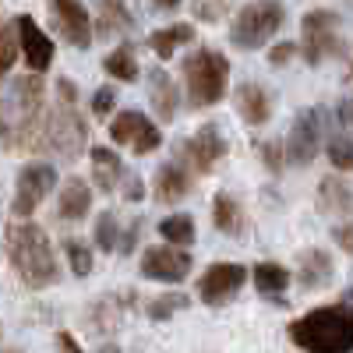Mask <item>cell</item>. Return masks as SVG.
<instances>
[{
  "label": "cell",
  "instance_id": "277c9868",
  "mask_svg": "<svg viewBox=\"0 0 353 353\" xmlns=\"http://www.w3.org/2000/svg\"><path fill=\"white\" fill-rule=\"evenodd\" d=\"M286 21V11L283 4H276V0H258V4H248L237 21L230 25V43L241 46V50H258L269 43L279 28Z\"/></svg>",
  "mask_w": 353,
  "mask_h": 353
},
{
  "label": "cell",
  "instance_id": "f546056e",
  "mask_svg": "<svg viewBox=\"0 0 353 353\" xmlns=\"http://www.w3.org/2000/svg\"><path fill=\"white\" fill-rule=\"evenodd\" d=\"M18 28H0V78L11 71V64L18 61Z\"/></svg>",
  "mask_w": 353,
  "mask_h": 353
},
{
  "label": "cell",
  "instance_id": "2e32d148",
  "mask_svg": "<svg viewBox=\"0 0 353 353\" xmlns=\"http://www.w3.org/2000/svg\"><path fill=\"white\" fill-rule=\"evenodd\" d=\"M152 188H156V198H159V201L173 205V201L188 198L191 181H188V173L176 166V163H163V166L156 170V176H152Z\"/></svg>",
  "mask_w": 353,
  "mask_h": 353
},
{
  "label": "cell",
  "instance_id": "5bb4252c",
  "mask_svg": "<svg viewBox=\"0 0 353 353\" xmlns=\"http://www.w3.org/2000/svg\"><path fill=\"white\" fill-rule=\"evenodd\" d=\"M181 156H188V163H191L198 173H209V170L226 156V141H223V134L209 124V128H201L191 141H181Z\"/></svg>",
  "mask_w": 353,
  "mask_h": 353
},
{
  "label": "cell",
  "instance_id": "e0dca14e",
  "mask_svg": "<svg viewBox=\"0 0 353 353\" xmlns=\"http://www.w3.org/2000/svg\"><path fill=\"white\" fill-rule=\"evenodd\" d=\"M149 99H152V110L163 124H170L176 117V88H173V78L166 71H149Z\"/></svg>",
  "mask_w": 353,
  "mask_h": 353
},
{
  "label": "cell",
  "instance_id": "d4e9b609",
  "mask_svg": "<svg viewBox=\"0 0 353 353\" xmlns=\"http://www.w3.org/2000/svg\"><path fill=\"white\" fill-rule=\"evenodd\" d=\"M131 14L124 11V0H99V36L128 32Z\"/></svg>",
  "mask_w": 353,
  "mask_h": 353
},
{
  "label": "cell",
  "instance_id": "1f68e13d",
  "mask_svg": "<svg viewBox=\"0 0 353 353\" xmlns=\"http://www.w3.org/2000/svg\"><path fill=\"white\" fill-rule=\"evenodd\" d=\"M181 307H188V297L184 293H166V297H159V301H152L149 304V318H170L173 311H181Z\"/></svg>",
  "mask_w": 353,
  "mask_h": 353
},
{
  "label": "cell",
  "instance_id": "ba28073f",
  "mask_svg": "<svg viewBox=\"0 0 353 353\" xmlns=\"http://www.w3.org/2000/svg\"><path fill=\"white\" fill-rule=\"evenodd\" d=\"M244 279H248L244 265H233V261L209 265V269H205V276L198 279V297L209 304V307H223V304H230V301L241 293Z\"/></svg>",
  "mask_w": 353,
  "mask_h": 353
},
{
  "label": "cell",
  "instance_id": "ac0fdd59",
  "mask_svg": "<svg viewBox=\"0 0 353 353\" xmlns=\"http://www.w3.org/2000/svg\"><path fill=\"white\" fill-rule=\"evenodd\" d=\"M329 279H332V258H329V251L307 248L301 254V286L304 290H321Z\"/></svg>",
  "mask_w": 353,
  "mask_h": 353
},
{
  "label": "cell",
  "instance_id": "d6986e66",
  "mask_svg": "<svg viewBox=\"0 0 353 353\" xmlns=\"http://www.w3.org/2000/svg\"><path fill=\"white\" fill-rule=\"evenodd\" d=\"M318 209L325 216H350L353 191L343 181H336V176H325V181L318 184Z\"/></svg>",
  "mask_w": 353,
  "mask_h": 353
},
{
  "label": "cell",
  "instance_id": "8fae6325",
  "mask_svg": "<svg viewBox=\"0 0 353 353\" xmlns=\"http://www.w3.org/2000/svg\"><path fill=\"white\" fill-rule=\"evenodd\" d=\"M191 272V254L181 248H149L141 254V276L159 283H181Z\"/></svg>",
  "mask_w": 353,
  "mask_h": 353
},
{
  "label": "cell",
  "instance_id": "9a60e30c",
  "mask_svg": "<svg viewBox=\"0 0 353 353\" xmlns=\"http://www.w3.org/2000/svg\"><path fill=\"white\" fill-rule=\"evenodd\" d=\"M233 103H237V113L244 124H265L272 117V99L261 85H241L233 92Z\"/></svg>",
  "mask_w": 353,
  "mask_h": 353
},
{
  "label": "cell",
  "instance_id": "74e56055",
  "mask_svg": "<svg viewBox=\"0 0 353 353\" xmlns=\"http://www.w3.org/2000/svg\"><path fill=\"white\" fill-rule=\"evenodd\" d=\"M57 353H81V346L74 343L71 332H57Z\"/></svg>",
  "mask_w": 353,
  "mask_h": 353
},
{
  "label": "cell",
  "instance_id": "44dd1931",
  "mask_svg": "<svg viewBox=\"0 0 353 353\" xmlns=\"http://www.w3.org/2000/svg\"><path fill=\"white\" fill-rule=\"evenodd\" d=\"M212 223H216V230L230 233V237H241V233H244V212H241V205L233 201L230 194H216L212 198Z\"/></svg>",
  "mask_w": 353,
  "mask_h": 353
},
{
  "label": "cell",
  "instance_id": "3957f363",
  "mask_svg": "<svg viewBox=\"0 0 353 353\" xmlns=\"http://www.w3.org/2000/svg\"><path fill=\"white\" fill-rule=\"evenodd\" d=\"M184 85H188V103L194 110L216 106L230 85V61L219 50H194L184 61Z\"/></svg>",
  "mask_w": 353,
  "mask_h": 353
},
{
  "label": "cell",
  "instance_id": "d6a6232c",
  "mask_svg": "<svg viewBox=\"0 0 353 353\" xmlns=\"http://www.w3.org/2000/svg\"><path fill=\"white\" fill-rule=\"evenodd\" d=\"M258 152H261V163L269 166L272 173H279V170H283V149H279L276 141H261V145H258Z\"/></svg>",
  "mask_w": 353,
  "mask_h": 353
},
{
  "label": "cell",
  "instance_id": "4fadbf2b",
  "mask_svg": "<svg viewBox=\"0 0 353 353\" xmlns=\"http://www.w3.org/2000/svg\"><path fill=\"white\" fill-rule=\"evenodd\" d=\"M18 28V46H21V57H25V64L32 68V71H46L53 64V43L46 39V32L36 25V18H28L21 14L14 21Z\"/></svg>",
  "mask_w": 353,
  "mask_h": 353
},
{
  "label": "cell",
  "instance_id": "83f0119b",
  "mask_svg": "<svg viewBox=\"0 0 353 353\" xmlns=\"http://www.w3.org/2000/svg\"><path fill=\"white\" fill-rule=\"evenodd\" d=\"M92 237H96V248H103V251H117V248H121V230H117V216L113 212L99 216Z\"/></svg>",
  "mask_w": 353,
  "mask_h": 353
},
{
  "label": "cell",
  "instance_id": "7402d4cb",
  "mask_svg": "<svg viewBox=\"0 0 353 353\" xmlns=\"http://www.w3.org/2000/svg\"><path fill=\"white\" fill-rule=\"evenodd\" d=\"M251 279H254L261 297H279V293L290 286V272L283 269V265H276V261H258Z\"/></svg>",
  "mask_w": 353,
  "mask_h": 353
},
{
  "label": "cell",
  "instance_id": "7a4b0ae2",
  "mask_svg": "<svg viewBox=\"0 0 353 353\" xmlns=\"http://www.w3.org/2000/svg\"><path fill=\"white\" fill-rule=\"evenodd\" d=\"M290 339L307 353H353V307H314L290 325Z\"/></svg>",
  "mask_w": 353,
  "mask_h": 353
},
{
  "label": "cell",
  "instance_id": "ffe728a7",
  "mask_svg": "<svg viewBox=\"0 0 353 353\" xmlns=\"http://www.w3.org/2000/svg\"><path fill=\"white\" fill-rule=\"evenodd\" d=\"M88 209H92V191H88L85 181L71 176V181L64 184V191H61V219L78 223V219L88 216Z\"/></svg>",
  "mask_w": 353,
  "mask_h": 353
},
{
  "label": "cell",
  "instance_id": "4316f807",
  "mask_svg": "<svg viewBox=\"0 0 353 353\" xmlns=\"http://www.w3.org/2000/svg\"><path fill=\"white\" fill-rule=\"evenodd\" d=\"M106 71L121 81H134L138 78V61H134V50L131 46H121L106 57Z\"/></svg>",
  "mask_w": 353,
  "mask_h": 353
},
{
  "label": "cell",
  "instance_id": "52a82bcc",
  "mask_svg": "<svg viewBox=\"0 0 353 353\" xmlns=\"http://www.w3.org/2000/svg\"><path fill=\"white\" fill-rule=\"evenodd\" d=\"M301 39H304V61L321 64L325 57L339 53V18L329 11H311L301 25Z\"/></svg>",
  "mask_w": 353,
  "mask_h": 353
},
{
  "label": "cell",
  "instance_id": "f35d334b",
  "mask_svg": "<svg viewBox=\"0 0 353 353\" xmlns=\"http://www.w3.org/2000/svg\"><path fill=\"white\" fill-rule=\"evenodd\" d=\"M141 194H145V191H141V181H138V176L131 173L128 181H124V198H128V201H138Z\"/></svg>",
  "mask_w": 353,
  "mask_h": 353
},
{
  "label": "cell",
  "instance_id": "836d02e7",
  "mask_svg": "<svg viewBox=\"0 0 353 353\" xmlns=\"http://www.w3.org/2000/svg\"><path fill=\"white\" fill-rule=\"evenodd\" d=\"M92 113L96 117H110L113 113V88H99L92 96Z\"/></svg>",
  "mask_w": 353,
  "mask_h": 353
},
{
  "label": "cell",
  "instance_id": "4dcf8cb0",
  "mask_svg": "<svg viewBox=\"0 0 353 353\" xmlns=\"http://www.w3.org/2000/svg\"><path fill=\"white\" fill-rule=\"evenodd\" d=\"M64 251H68V261H71V272L74 276H88V272H92V251H88V244L68 241Z\"/></svg>",
  "mask_w": 353,
  "mask_h": 353
},
{
  "label": "cell",
  "instance_id": "d590c367",
  "mask_svg": "<svg viewBox=\"0 0 353 353\" xmlns=\"http://www.w3.org/2000/svg\"><path fill=\"white\" fill-rule=\"evenodd\" d=\"M226 4H230V0H212V4H198L194 11H198V18H216V14L226 11Z\"/></svg>",
  "mask_w": 353,
  "mask_h": 353
},
{
  "label": "cell",
  "instance_id": "7bdbcfd3",
  "mask_svg": "<svg viewBox=\"0 0 353 353\" xmlns=\"http://www.w3.org/2000/svg\"><path fill=\"white\" fill-rule=\"evenodd\" d=\"M350 74H353V61H350Z\"/></svg>",
  "mask_w": 353,
  "mask_h": 353
},
{
  "label": "cell",
  "instance_id": "30bf717a",
  "mask_svg": "<svg viewBox=\"0 0 353 353\" xmlns=\"http://www.w3.org/2000/svg\"><path fill=\"white\" fill-rule=\"evenodd\" d=\"M57 184V170L50 163H28L18 173V191H14V216H32L39 209V201L53 191Z\"/></svg>",
  "mask_w": 353,
  "mask_h": 353
},
{
  "label": "cell",
  "instance_id": "484cf974",
  "mask_svg": "<svg viewBox=\"0 0 353 353\" xmlns=\"http://www.w3.org/2000/svg\"><path fill=\"white\" fill-rule=\"evenodd\" d=\"M159 233H163V241L173 244V248H188L194 241V219L191 216H170L159 223Z\"/></svg>",
  "mask_w": 353,
  "mask_h": 353
},
{
  "label": "cell",
  "instance_id": "b9f144b4",
  "mask_svg": "<svg viewBox=\"0 0 353 353\" xmlns=\"http://www.w3.org/2000/svg\"><path fill=\"white\" fill-rule=\"evenodd\" d=\"M99 353H121V350H117V346H113V343H110V346H103V350H99Z\"/></svg>",
  "mask_w": 353,
  "mask_h": 353
},
{
  "label": "cell",
  "instance_id": "9c48e42d",
  "mask_svg": "<svg viewBox=\"0 0 353 353\" xmlns=\"http://www.w3.org/2000/svg\"><path fill=\"white\" fill-rule=\"evenodd\" d=\"M321 131H325V113H321L318 106H314V110H304L297 121H293L290 138H286V156H290V163L307 166V163L318 156V149H321Z\"/></svg>",
  "mask_w": 353,
  "mask_h": 353
},
{
  "label": "cell",
  "instance_id": "cb8c5ba5",
  "mask_svg": "<svg viewBox=\"0 0 353 353\" xmlns=\"http://www.w3.org/2000/svg\"><path fill=\"white\" fill-rule=\"evenodd\" d=\"M194 39V28L191 25H170V28H159V32L149 36V50L159 57V61H166V57H173V50L181 43H191Z\"/></svg>",
  "mask_w": 353,
  "mask_h": 353
},
{
  "label": "cell",
  "instance_id": "6da1fadb",
  "mask_svg": "<svg viewBox=\"0 0 353 353\" xmlns=\"http://www.w3.org/2000/svg\"><path fill=\"white\" fill-rule=\"evenodd\" d=\"M8 258L18 269L21 283L32 286V290H43V286H53L57 276H61V265H57V254L46 241V233L36 226V223H8Z\"/></svg>",
  "mask_w": 353,
  "mask_h": 353
},
{
  "label": "cell",
  "instance_id": "7c38bea8",
  "mask_svg": "<svg viewBox=\"0 0 353 353\" xmlns=\"http://www.w3.org/2000/svg\"><path fill=\"white\" fill-rule=\"evenodd\" d=\"M50 8H53L61 36L74 50H85L88 43H92V21H88V11H85L81 0H50Z\"/></svg>",
  "mask_w": 353,
  "mask_h": 353
},
{
  "label": "cell",
  "instance_id": "e575fe53",
  "mask_svg": "<svg viewBox=\"0 0 353 353\" xmlns=\"http://www.w3.org/2000/svg\"><path fill=\"white\" fill-rule=\"evenodd\" d=\"M332 237H336V244H339L343 251L353 254V219H350V223H339V226L332 230Z\"/></svg>",
  "mask_w": 353,
  "mask_h": 353
},
{
  "label": "cell",
  "instance_id": "603a6c76",
  "mask_svg": "<svg viewBox=\"0 0 353 353\" xmlns=\"http://www.w3.org/2000/svg\"><path fill=\"white\" fill-rule=\"evenodd\" d=\"M92 181L103 191H113L117 184H121V159H117L113 149H103V145L92 149Z\"/></svg>",
  "mask_w": 353,
  "mask_h": 353
},
{
  "label": "cell",
  "instance_id": "5b68a950",
  "mask_svg": "<svg viewBox=\"0 0 353 353\" xmlns=\"http://www.w3.org/2000/svg\"><path fill=\"white\" fill-rule=\"evenodd\" d=\"M39 149H53L57 156H78L81 149H85V121L74 113V103H64L61 99V106H57L46 121H43V128H39Z\"/></svg>",
  "mask_w": 353,
  "mask_h": 353
},
{
  "label": "cell",
  "instance_id": "ab89813d",
  "mask_svg": "<svg viewBox=\"0 0 353 353\" xmlns=\"http://www.w3.org/2000/svg\"><path fill=\"white\" fill-rule=\"evenodd\" d=\"M134 241H138V223L124 233V241H121V248H117V251H131V244H134Z\"/></svg>",
  "mask_w": 353,
  "mask_h": 353
},
{
  "label": "cell",
  "instance_id": "8d00e7d4",
  "mask_svg": "<svg viewBox=\"0 0 353 353\" xmlns=\"http://www.w3.org/2000/svg\"><path fill=\"white\" fill-rule=\"evenodd\" d=\"M293 53H297V46H293V43H279V46L269 53V61H272V64H286Z\"/></svg>",
  "mask_w": 353,
  "mask_h": 353
},
{
  "label": "cell",
  "instance_id": "60d3db41",
  "mask_svg": "<svg viewBox=\"0 0 353 353\" xmlns=\"http://www.w3.org/2000/svg\"><path fill=\"white\" fill-rule=\"evenodd\" d=\"M152 4H156V8H163V11H170V8L181 4V0H152Z\"/></svg>",
  "mask_w": 353,
  "mask_h": 353
},
{
  "label": "cell",
  "instance_id": "f1b7e54d",
  "mask_svg": "<svg viewBox=\"0 0 353 353\" xmlns=\"http://www.w3.org/2000/svg\"><path fill=\"white\" fill-rule=\"evenodd\" d=\"M329 163L336 170H353V138H346V134L329 138Z\"/></svg>",
  "mask_w": 353,
  "mask_h": 353
},
{
  "label": "cell",
  "instance_id": "8992f818",
  "mask_svg": "<svg viewBox=\"0 0 353 353\" xmlns=\"http://www.w3.org/2000/svg\"><path fill=\"white\" fill-rule=\"evenodd\" d=\"M110 138H113L117 145H128V149L138 152V156L156 152V149H159V141H163L159 128H156L145 113H138V110L117 113V117H113V124H110Z\"/></svg>",
  "mask_w": 353,
  "mask_h": 353
}]
</instances>
